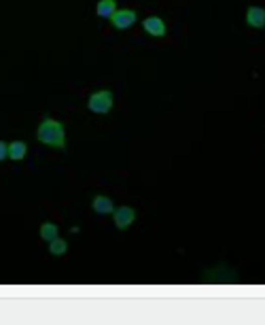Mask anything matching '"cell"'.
<instances>
[{"label":"cell","instance_id":"1","mask_svg":"<svg viewBox=\"0 0 265 325\" xmlns=\"http://www.w3.org/2000/svg\"><path fill=\"white\" fill-rule=\"evenodd\" d=\"M36 138L40 140V143H45L49 147H55V149H64L66 147V130H64V126L59 124V121L51 119V117H45L43 124L38 126Z\"/></svg>","mask_w":265,"mask_h":325},{"label":"cell","instance_id":"2","mask_svg":"<svg viewBox=\"0 0 265 325\" xmlns=\"http://www.w3.org/2000/svg\"><path fill=\"white\" fill-rule=\"evenodd\" d=\"M87 106L91 113H98V115H106L110 109H113V94H110L108 89H102V91H96V94H91L89 100H87Z\"/></svg>","mask_w":265,"mask_h":325},{"label":"cell","instance_id":"3","mask_svg":"<svg viewBox=\"0 0 265 325\" xmlns=\"http://www.w3.org/2000/svg\"><path fill=\"white\" fill-rule=\"evenodd\" d=\"M136 13L129 11V9H119V11H115L113 15H110V22H113V26L117 30H127L129 26L136 24Z\"/></svg>","mask_w":265,"mask_h":325},{"label":"cell","instance_id":"4","mask_svg":"<svg viewBox=\"0 0 265 325\" xmlns=\"http://www.w3.org/2000/svg\"><path fill=\"white\" fill-rule=\"evenodd\" d=\"M113 217H115V226L119 230H127L136 221V210L131 206H119L113 210Z\"/></svg>","mask_w":265,"mask_h":325},{"label":"cell","instance_id":"5","mask_svg":"<svg viewBox=\"0 0 265 325\" xmlns=\"http://www.w3.org/2000/svg\"><path fill=\"white\" fill-rule=\"evenodd\" d=\"M145 30L151 34V36H166V24H164V19L161 17H149V19H145Z\"/></svg>","mask_w":265,"mask_h":325},{"label":"cell","instance_id":"6","mask_svg":"<svg viewBox=\"0 0 265 325\" xmlns=\"http://www.w3.org/2000/svg\"><path fill=\"white\" fill-rule=\"evenodd\" d=\"M91 206H94V210L98 212V215H110V212L115 210L113 200L106 198V196H96L94 202H91Z\"/></svg>","mask_w":265,"mask_h":325},{"label":"cell","instance_id":"7","mask_svg":"<svg viewBox=\"0 0 265 325\" xmlns=\"http://www.w3.org/2000/svg\"><path fill=\"white\" fill-rule=\"evenodd\" d=\"M246 22L252 28H263L265 26V11L261 7H250L246 13Z\"/></svg>","mask_w":265,"mask_h":325},{"label":"cell","instance_id":"8","mask_svg":"<svg viewBox=\"0 0 265 325\" xmlns=\"http://www.w3.org/2000/svg\"><path fill=\"white\" fill-rule=\"evenodd\" d=\"M26 153H28V147H26L24 140H13V143L9 145V157L11 159L22 161L26 157Z\"/></svg>","mask_w":265,"mask_h":325},{"label":"cell","instance_id":"9","mask_svg":"<svg viewBox=\"0 0 265 325\" xmlns=\"http://www.w3.org/2000/svg\"><path fill=\"white\" fill-rule=\"evenodd\" d=\"M115 11H117V3H115V0H100L98 9H96V13L100 17H110Z\"/></svg>","mask_w":265,"mask_h":325},{"label":"cell","instance_id":"10","mask_svg":"<svg viewBox=\"0 0 265 325\" xmlns=\"http://www.w3.org/2000/svg\"><path fill=\"white\" fill-rule=\"evenodd\" d=\"M66 251H68V242H66V240H62L59 236L49 242V253H51V255L59 257V255H64Z\"/></svg>","mask_w":265,"mask_h":325},{"label":"cell","instance_id":"11","mask_svg":"<svg viewBox=\"0 0 265 325\" xmlns=\"http://www.w3.org/2000/svg\"><path fill=\"white\" fill-rule=\"evenodd\" d=\"M40 238L47 240V242L57 238V226H55V223H51V221L43 223V226H40Z\"/></svg>","mask_w":265,"mask_h":325},{"label":"cell","instance_id":"12","mask_svg":"<svg viewBox=\"0 0 265 325\" xmlns=\"http://www.w3.org/2000/svg\"><path fill=\"white\" fill-rule=\"evenodd\" d=\"M9 157V145L5 143V140H0V161Z\"/></svg>","mask_w":265,"mask_h":325}]
</instances>
